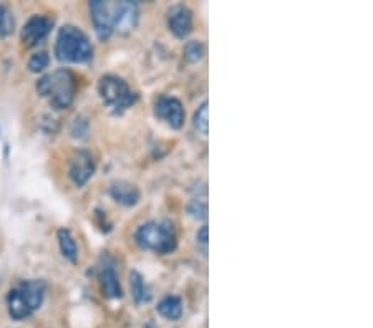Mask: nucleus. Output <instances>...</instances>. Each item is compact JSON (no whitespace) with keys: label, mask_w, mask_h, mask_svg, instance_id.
I'll use <instances>...</instances> for the list:
<instances>
[{"label":"nucleus","mask_w":373,"mask_h":328,"mask_svg":"<svg viewBox=\"0 0 373 328\" xmlns=\"http://www.w3.org/2000/svg\"><path fill=\"white\" fill-rule=\"evenodd\" d=\"M155 114L156 118L166 123L173 130H180L184 125V106L177 98L161 96L155 105Z\"/></svg>","instance_id":"nucleus-8"},{"label":"nucleus","mask_w":373,"mask_h":328,"mask_svg":"<svg viewBox=\"0 0 373 328\" xmlns=\"http://www.w3.org/2000/svg\"><path fill=\"white\" fill-rule=\"evenodd\" d=\"M189 214L196 219H207V204L201 199H194L189 206Z\"/></svg>","instance_id":"nucleus-20"},{"label":"nucleus","mask_w":373,"mask_h":328,"mask_svg":"<svg viewBox=\"0 0 373 328\" xmlns=\"http://www.w3.org/2000/svg\"><path fill=\"white\" fill-rule=\"evenodd\" d=\"M98 93L103 103L114 114H121L137 101V95L131 92L128 83L116 75H105L98 82Z\"/></svg>","instance_id":"nucleus-6"},{"label":"nucleus","mask_w":373,"mask_h":328,"mask_svg":"<svg viewBox=\"0 0 373 328\" xmlns=\"http://www.w3.org/2000/svg\"><path fill=\"white\" fill-rule=\"evenodd\" d=\"M207 126H209V121H207V101H205L194 113V128L202 136H207Z\"/></svg>","instance_id":"nucleus-19"},{"label":"nucleus","mask_w":373,"mask_h":328,"mask_svg":"<svg viewBox=\"0 0 373 328\" xmlns=\"http://www.w3.org/2000/svg\"><path fill=\"white\" fill-rule=\"evenodd\" d=\"M37 92L38 95L49 100L52 108L67 110L73 103L76 95L75 75L67 68H58L38 80Z\"/></svg>","instance_id":"nucleus-2"},{"label":"nucleus","mask_w":373,"mask_h":328,"mask_svg":"<svg viewBox=\"0 0 373 328\" xmlns=\"http://www.w3.org/2000/svg\"><path fill=\"white\" fill-rule=\"evenodd\" d=\"M130 287L131 293H133V298L137 304H148L151 300V291L148 287L145 277L139 274L138 270H131L130 274Z\"/></svg>","instance_id":"nucleus-13"},{"label":"nucleus","mask_w":373,"mask_h":328,"mask_svg":"<svg viewBox=\"0 0 373 328\" xmlns=\"http://www.w3.org/2000/svg\"><path fill=\"white\" fill-rule=\"evenodd\" d=\"M196 239H198L199 244H201V245H205V247L207 245V225H202V227L199 229Z\"/></svg>","instance_id":"nucleus-21"},{"label":"nucleus","mask_w":373,"mask_h":328,"mask_svg":"<svg viewBox=\"0 0 373 328\" xmlns=\"http://www.w3.org/2000/svg\"><path fill=\"white\" fill-rule=\"evenodd\" d=\"M100 284L103 295L110 300L121 298L123 291L120 285V277L116 272V262L110 255H105L100 262Z\"/></svg>","instance_id":"nucleus-9"},{"label":"nucleus","mask_w":373,"mask_h":328,"mask_svg":"<svg viewBox=\"0 0 373 328\" xmlns=\"http://www.w3.org/2000/svg\"><path fill=\"white\" fill-rule=\"evenodd\" d=\"M156 310H158V313L161 317L166 318V320H177V318L183 315V304H181V300L177 297L168 295L159 302Z\"/></svg>","instance_id":"nucleus-15"},{"label":"nucleus","mask_w":373,"mask_h":328,"mask_svg":"<svg viewBox=\"0 0 373 328\" xmlns=\"http://www.w3.org/2000/svg\"><path fill=\"white\" fill-rule=\"evenodd\" d=\"M137 244L145 250L156 254H171L176 249L175 225L168 221H153L143 224L135 234Z\"/></svg>","instance_id":"nucleus-5"},{"label":"nucleus","mask_w":373,"mask_h":328,"mask_svg":"<svg viewBox=\"0 0 373 328\" xmlns=\"http://www.w3.org/2000/svg\"><path fill=\"white\" fill-rule=\"evenodd\" d=\"M96 171L95 159L93 155L87 149H78L70 157L69 176L76 187H83L93 178Z\"/></svg>","instance_id":"nucleus-7"},{"label":"nucleus","mask_w":373,"mask_h":328,"mask_svg":"<svg viewBox=\"0 0 373 328\" xmlns=\"http://www.w3.org/2000/svg\"><path fill=\"white\" fill-rule=\"evenodd\" d=\"M168 27L177 38L188 37L193 30V12L189 7L177 3L168 10Z\"/></svg>","instance_id":"nucleus-11"},{"label":"nucleus","mask_w":373,"mask_h":328,"mask_svg":"<svg viewBox=\"0 0 373 328\" xmlns=\"http://www.w3.org/2000/svg\"><path fill=\"white\" fill-rule=\"evenodd\" d=\"M58 237V245H60V252L67 261H70L71 264H75L78 261V245H76L73 236L69 229H60L57 232Z\"/></svg>","instance_id":"nucleus-14"},{"label":"nucleus","mask_w":373,"mask_h":328,"mask_svg":"<svg viewBox=\"0 0 373 328\" xmlns=\"http://www.w3.org/2000/svg\"><path fill=\"white\" fill-rule=\"evenodd\" d=\"M205 57V45L198 40H191L184 46V58L188 60L189 63H196Z\"/></svg>","instance_id":"nucleus-17"},{"label":"nucleus","mask_w":373,"mask_h":328,"mask_svg":"<svg viewBox=\"0 0 373 328\" xmlns=\"http://www.w3.org/2000/svg\"><path fill=\"white\" fill-rule=\"evenodd\" d=\"M55 55L62 63H87L93 57V46L82 30L65 25L57 35Z\"/></svg>","instance_id":"nucleus-4"},{"label":"nucleus","mask_w":373,"mask_h":328,"mask_svg":"<svg viewBox=\"0 0 373 328\" xmlns=\"http://www.w3.org/2000/svg\"><path fill=\"white\" fill-rule=\"evenodd\" d=\"M15 20L10 8L7 6H0V38H6L14 32Z\"/></svg>","instance_id":"nucleus-16"},{"label":"nucleus","mask_w":373,"mask_h":328,"mask_svg":"<svg viewBox=\"0 0 373 328\" xmlns=\"http://www.w3.org/2000/svg\"><path fill=\"white\" fill-rule=\"evenodd\" d=\"M49 65H50V57L46 52L33 53L31 60H28V70H31L32 74H40V71H44L45 68H49Z\"/></svg>","instance_id":"nucleus-18"},{"label":"nucleus","mask_w":373,"mask_h":328,"mask_svg":"<svg viewBox=\"0 0 373 328\" xmlns=\"http://www.w3.org/2000/svg\"><path fill=\"white\" fill-rule=\"evenodd\" d=\"M52 28L53 20L50 19V17L33 15L27 20V24L24 25L20 37H22L25 46H37L45 40L46 35L52 32Z\"/></svg>","instance_id":"nucleus-10"},{"label":"nucleus","mask_w":373,"mask_h":328,"mask_svg":"<svg viewBox=\"0 0 373 328\" xmlns=\"http://www.w3.org/2000/svg\"><path fill=\"white\" fill-rule=\"evenodd\" d=\"M90 19L100 40H108L114 32H130L137 27L138 6L135 2H90Z\"/></svg>","instance_id":"nucleus-1"},{"label":"nucleus","mask_w":373,"mask_h":328,"mask_svg":"<svg viewBox=\"0 0 373 328\" xmlns=\"http://www.w3.org/2000/svg\"><path fill=\"white\" fill-rule=\"evenodd\" d=\"M46 284L44 280H24L7 295L8 315L17 322L25 320L40 309L45 300Z\"/></svg>","instance_id":"nucleus-3"},{"label":"nucleus","mask_w":373,"mask_h":328,"mask_svg":"<svg viewBox=\"0 0 373 328\" xmlns=\"http://www.w3.org/2000/svg\"><path fill=\"white\" fill-rule=\"evenodd\" d=\"M110 196L113 198V201L121 204V206L131 207L137 206L139 201V189L131 182L118 181L113 182L112 187H110Z\"/></svg>","instance_id":"nucleus-12"}]
</instances>
